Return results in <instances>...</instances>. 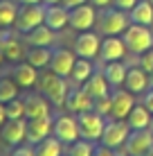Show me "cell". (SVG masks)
Listing matches in <instances>:
<instances>
[{"instance_id":"cell-1","label":"cell","mask_w":153,"mask_h":156,"mask_svg":"<svg viewBox=\"0 0 153 156\" xmlns=\"http://www.w3.org/2000/svg\"><path fill=\"white\" fill-rule=\"evenodd\" d=\"M36 86H38L41 93H43L52 104H56V106L65 104L68 93H70V86H68L65 77H61V75H56V73H52V70H43V73H41Z\"/></svg>"},{"instance_id":"cell-2","label":"cell","mask_w":153,"mask_h":156,"mask_svg":"<svg viewBox=\"0 0 153 156\" xmlns=\"http://www.w3.org/2000/svg\"><path fill=\"white\" fill-rule=\"evenodd\" d=\"M122 39L126 43V48H128V52H133V55H142V52H146V50L153 48V32H151V27L140 25V23H131L128 27L124 30Z\"/></svg>"},{"instance_id":"cell-3","label":"cell","mask_w":153,"mask_h":156,"mask_svg":"<svg viewBox=\"0 0 153 156\" xmlns=\"http://www.w3.org/2000/svg\"><path fill=\"white\" fill-rule=\"evenodd\" d=\"M45 23V5L36 2V5H20L18 7V16H16V23L14 27L18 34H27L32 32L34 27H38V25Z\"/></svg>"},{"instance_id":"cell-4","label":"cell","mask_w":153,"mask_h":156,"mask_svg":"<svg viewBox=\"0 0 153 156\" xmlns=\"http://www.w3.org/2000/svg\"><path fill=\"white\" fill-rule=\"evenodd\" d=\"M77 125H79V136L86 140H101L104 127H106V118L99 115L97 111H83L77 115Z\"/></svg>"},{"instance_id":"cell-5","label":"cell","mask_w":153,"mask_h":156,"mask_svg":"<svg viewBox=\"0 0 153 156\" xmlns=\"http://www.w3.org/2000/svg\"><path fill=\"white\" fill-rule=\"evenodd\" d=\"M131 25V16L128 12H122V9L113 7V9H106L99 18V30L101 34L106 36H119L124 34V30Z\"/></svg>"},{"instance_id":"cell-6","label":"cell","mask_w":153,"mask_h":156,"mask_svg":"<svg viewBox=\"0 0 153 156\" xmlns=\"http://www.w3.org/2000/svg\"><path fill=\"white\" fill-rule=\"evenodd\" d=\"M131 133V127L126 120H115V118H108L106 120V127H104V133H101V143L104 147H110V149H119L124 147L126 138Z\"/></svg>"},{"instance_id":"cell-7","label":"cell","mask_w":153,"mask_h":156,"mask_svg":"<svg viewBox=\"0 0 153 156\" xmlns=\"http://www.w3.org/2000/svg\"><path fill=\"white\" fill-rule=\"evenodd\" d=\"M151 147H153L151 129H131L128 138L124 143V156H146Z\"/></svg>"},{"instance_id":"cell-8","label":"cell","mask_w":153,"mask_h":156,"mask_svg":"<svg viewBox=\"0 0 153 156\" xmlns=\"http://www.w3.org/2000/svg\"><path fill=\"white\" fill-rule=\"evenodd\" d=\"M52 136H56L63 145H72L75 140H79V125H77V115H59L54 118V129Z\"/></svg>"},{"instance_id":"cell-9","label":"cell","mask_w":153,"mask_h":156,"mask_svg":"<svg viewBox=\"0 0 153 156\" xmlns=\"http://www.w3.org/2000/svg\"><path fill=\"white\" fill-rule=\"evenodd\" d=\"M95 5L86 2V5H79V7L70 9V27L77 32H88L92 30V25L97 23V12H95Z\"/></svg>"},{"instance_id":"cell-10","label":"cell","mask_w":153,"mask_h":156,"mask_svg":"<svg viewBox=\"0 0 153 156\" xmlns=\"http://www.w3.org/2000/svg\"><path fill=\"white\" fill-rule=\"evenodd\" d=\"M23 104H25V118H27V120H32V118L52 115V109H50L52 102L47 100L41 90H36V93H27L23 98Z\"/></svg>"},{"instance_id":"cell-11","label":"cell","mask_w":153,"mask_h":156,"mask_svg":"<svg viewBox=\"0 0 153 156\" xmlns=\"http://www.w3.org/2000/svg\"><path fill=\"white\" fill-rule=\"evenodd\" d=\"M99 48H101V39H99L95 32H79L75 39V55L83 57V59H95L99 55Z\"/></svg>"},{"instance_id":"cell-12","label":"cell","mask_w":153,"mask_h":156,"mask_svg":"<svg viewBox=\"0 0 153 156\" xmlns=\"http://www.w3.org/2000/svg\"><path fill=\"white\" fill-rule=\"evenodd\" d=\"M0 52L7 61H16L25 59V45L20 39H16L9 30H0Z\"/></svg>"},{"instance_id":"cell-13","label":"cell","mask_w":153,"mask_h":156,"mask_svg":"<svg viewBox=\"0 0 153 156\" xmlns=\"http://www.w3.org/2000/svg\"><path fill=\"white\" fill-rule=\"evenodd\" d=\"M0 136L7 145H20L27 138V118H18V120H7L2 127H0Z\"/></svg>"},{"instance_id":"cell-14","label":"cell","mask_w":153,"mask_h":156,"mask_svg":"<svg viewBox=\"0 0 153 156\" xmlns=\"http://www.w3.org/2000/svg\"><path fill=\"white\" fill-rule=\"evenodd\" d=\"M113 98V111H110V118L115 120H126V115L131 113V109L135 106V95L126 88H117L115 93H110Z\"/></svg>"},{"instance_id":"cell-15","label":"cell","mask_w":153,"mask_h":156,"mask_svg":"<svg viewBox=\"0 0 153 156\" xmlns=\"http://www.w3.org/2000/svg\"><path fill=\"white\" fill-rule=\"evenodd\" d=\"M126 43L124 39H119V36H106V39H101V48H99V59H101L104 63L106 61H122L126 57Z\"/></svg>"},{"instance_id":"cell-16","label":"cell","mask_w":153,"mask_h":156,"mask_svg":"<svg viewBox=\"0 0 153 156\" xmlns=\"http://www.w3.org/2000/svg\"><path fill=\"white\" fill-rule=\"evenodd\" d=\"M52 129H54V120H52V115L32 118V120H27V143L38 145L43 138L52 136Z\"/></svg>"},{"instance_id":"cell-17","label":"cell","mask_w":153,"mask_h":156,"mask_svg":"<svg viewBox=\"0 0 153 156\" xmlns=\"http://www.w3.org/2000/svg\"><path fill=\"white\" fill-rule=\"evenodd\" d=\"M77 55L68 48H59V50L52 52V61H50V70L61 75V77H70L72 68H75Z\"/></svg>"},{"instance_id":"cell-18","label":"cell","mask_w":153,"mask_h":156,"mask_svg":"<svg viewBox=\"0 0 153 156\" xmlns=\"http://www.w3.org/2000/svg\"><path fill=\"white\" fill-rule=\"evenodd\" d=\"M45 25L54 32L70 27V9H65L63 5H45Z\"/></svg>"},{"instance_id":"cell-19","label":"cell","mask_w":153,"mask_h":156,"mask_svg":"<svg viewBox=\"0 0 153 156\" xmlns=\"http://www.w3.org/2000/svg\"><path fill=\"white\" fill-rule=\"evenodd\" d=\"M12 77L20 88H32V86H36V82H38V68H34L27 61H18L12 68Z\"/></svg>"},{"instance_id":"cell-20","label":"cell","mask_w":153,"mask_h":156,"mask_svg":"<svg viewBox=\"0 0 153 156\" xmlns=\"http://www.w3.org/2000/svg\"><path fill=\"white\" fill-rule=\"evenodd\" d=\"M149 86H151L149 84V73L142 70L140 66H131L128 68L126 79H124V88L126 90H131L133 95H138V93H144Z\"/></svg>"},{"instance_id":"cell-21","label":"cell","mask_w":153,"mask_h":156,"mask_svg":"<svg viewBox=\"0 0 153 156\" xmlns=\"http://www.w3.org/2000/svg\"><path fill=\"white\" fill-rule=\"evenodd\" d=\"M92 104H95V100H92L83 88L70 90V93H68V100H65L68 111H72L75 115L83 113V111H92Z\"/></svg>"},{"instance_id":"cell-22","label":"cell","mask_w":153,"mask_h":156,"mask_svg":"<svg viewBox=\"0 0 153 156\" xmlns=\"http://www.w3.org/2000/svg\"><path fill=\"white\" fill-rule=\"evenodd\" d=\"M54 41H56V36H54V30L52 27H47V25H38V27H34L32 32H27L25 34V43L27 45H38V48H52L54 45Z\"/></svg>"},{"instance_id":"cell-23","label":"cell","mask_w":153,"mask_h":156,"mask_svg":"<svg viewBox=\"0 0 153 156\" xmlns=\"http://www.w3.org/2000/svg\"><path fill=\"white\" fill-rule=\"evenodd\" d=\"M104 77L108 79L110 88H119L124 86V79H126V73H128V66L124 61H106L104 63Z\"/></svg>"},{"instance_id":"cell-24","label":"cell","mask_w":153,"mask_h":156,"mask_svg":"<svg viewBox=\"0 0 153 156\" xmlns=\"http://www.w3.org/2000/svg\"><path fill=\"white\" fill-rule=\"evenodd\" d=\"M81 88L86 90L88 95L95 100V98H101V95H108L110 93V84L108 79L104 77V73H92L86 82L81 84Z\"/></svg>"},{"instance_id":"cell-25","label":"cell","mask_w":153,"mask_h":156,"mask_svg":"<svg viewBox=\"0 0 153 156\" xmlns=\"http://www.w3.org/2000/svg\"><path fill=\"white\" fill-rule=\"evenodd\" d=\"M52 48H38V45H29V50L25 52V61L32 63L34 68L38 70H45L50 68V61H52Z\"/></svg>"},{"instance_id":"cell-26","label":"cell","mask_w":153,"mask_h":156,"mask_svg":"<svg viewBox=\"0 0 153 156\" xmlns=\"http://www.w3.org/2000/svg\"><path fill=\"white\" fill-rule=\"evenodd\" d=\"M128 16H131V23H140V25L151 27L153 25V2L151 0H138L135 7L128 12Z\"/></svg>"},{"instance_id":"cell-27","label":"cell","mask_w":153,"mask_h":156,"mask_svg":"<svg viewBox=\"0 0 153 156\" xmlns=\"http://www.w3.org/2000/svg\"><path fill=\"white\" fill-rule=\"evenodd\" d=\"M151 118H153V113L144 104H135L133 109H131V113L126 115V122H128L131 129H149Z\"/></svg>"},{"instance_id":"cell-28","label":"cell","mask_w":153,"mask_h":156,"mask_svg":"<svg viewBox=\"0 0 153 156\" xmlns=\"http://www.w3.org/2000/svg\"><path fill=\"white\" fill-rule=\"evenodd\" d=\"M36 156H63V143L56 136H47L38 145H34Z\"/></svg>"},{"instance_id":"cell-29","label":"cell","mask_w":153,"mask_h":156,"mask_svg":"<svg viewBox=\"0 0 153 156\" xmlns=\"http://www.w3.org/2000/svg\"><path fill=\"white\" fill-rule=\"evenodd\" d=\"M16 16H18V5H16V0H0V30L14 27Z\"/></svg>"},{"instance_id":"cell-30","label":"cell","mask_w":153,"mask_h":156,"mask_svg":"<svg viewBox=\"0 0 153 156\" xmlns=\"http://www.w3.org/2000/svg\"><path fill=\"white\" fill-rule=\"evenodd\" d=\"M95 70H92V59H83V57H77L75 61V68H72L70 73V79L75 82L77 86H81L83 82H86L88 77H90Z\"/></svg>"},{"instance_id":"cell-31","label":"cell","mask_w":153,"mask_h":156,"mask_svg":"<svg viewBox=\"0 0 153 156\" xmlns=\"http://www.w3.org/2000/svg\"><path fill=\"white\" fill-rule=\"evenodd\" d=\"M18 88L20 86L14 82V77H0V102L7 104L18 98Z\"/></svg>"},{"instance_id":"cell-32","label":"cell","mask_w":153,"mask_h":156,"mask_svg":"<svg viewBox=\"0 0 153 156\" xmlns=\"http://www.w3.org/2000/svg\"><path fill=\"white\" fill-rule=\"evenodd\" d=\"M68 154L70 156H92L95 154V145L92 140H86V138H79L72 145H68Z\"/></svg>"},{"instance_id":"cell-33","label":"cell","mask_w":153,"mask_h":156,"mask_svg":"<svg viewBox=\"0 0 153 156\" xmlns=\"http://www.w3.org/2000/svg\"><path fill=\"white\" fill-rule=\"evenodd\" d=\"M92 111H97L99 115H104L108 120L110 118V111H113V98L108 95H101V98H95V104H92Z\"/></svg>"},{"instance_id":"cell-34","label":"cell","mask_w":153,"mask_h":156,"mask_svg":"<svg viewBox=\"0 0 153 156\" xmlns=\"http://www.w3.org/2000/svg\"><path fill=\"white\" fill-rule=\"evenodd\" d=\"M5 111H7V120H18V118H25V104L20 98H16L12 102L5 104Z\"/></svg>"},{"instance_id":"cell-35","label":"cell","mask_w":153,"mask_h":156,"mask_svg":"<svg viewBox=\"0 0 153 156\" xmlns=\"http://www.w3.org/2000/svg\"><path fill=\"white\" fill-rule=\"evenodd\" d=\"M138 66L142 70H146V73H153V48L146 50V52H142L138 57Z\"/></svg>"},{"instance_id":"cell-36","label":"cell","mask_w":153,"mask_h":156,"mask_svg":"<svg viewBox=\"0 0 153 156\" xmlns=\"http://www.w3.org/2000/svg\"><path fill=\"white\" fill-rule=\"evenodd\" d=\"M12 156H36V152H34V145L32 143H27V145H16L14 147V152H12Z\"/></svg>"},{"instance_id":"cell-37","label":"cell","mask_w":153,"mask_h":156,"mask_svg":"<svg viewBox=\"0 0 153 156\" xmlns=\"http://www.w3.org/2000/svg\"><path fill=\"white\" fill-rule=\"evenodd\" d=\"M135 2H138V0H113V5L117 9H122V12H131V9L135 7Z\"/></svg>"},{"instance_id":"cell-38","label":"cell","mask_w":153,"mask_h":156,"mask_svg":"<svg viewBox=\"0 0 153 156\" xmlns=\"http://www.w3.org/2000/svg\"><path fill=\"white\" fill-rule=\"evenodd\" d=\"M142 104L146 106V109L153 113V86H149V88L144 90V98H142Z\"/></svg>"},{"instance_id":"cell-39","label":"cell","mask_w":153,"mask_h":156,"mask_svg":"<svg viewBox=\"0 0 153 156\" xmlns=\"http://www.w3.org/2000/svg\"><path fill=\"white\" fill-rule=\"evenodd\" d=\"M86 2H90V0H61V5L65 9H75V7H79V5H86Z\"/></svg>"},{"instance_id":"cell-40","label":"cell","mask_w":153,"mask_h":156,"mask_svg":"<svg viewBox=\"0 0 153 156\" xmlns=\"http://www.w3.org/2000/svg\"><path fill=\"white\" fill-rule=\"evenodd\" d=\"M92 156H115V149H110V147H95V154Z\"/></svg>"},{"instance_id":"cell-41","label":"cell","mask_w":153,"mask_h":156,"mask_svg":"<svg viewBox=\"0 0 153 156\" xmlns=\"http://www.w3.org/2000/svg\"><path fill=\"white\" fill-rule=\"evenodd\" d=\"M110 2H113V0H90V5H95L97 9H104V7H108Z\"/></svg>"},{"instance_id":"cell-42","label":"cell","mask_w":153,"mask_h":156,"mask_svg":"<svg viewBox=\"0 0 153 156\" xmlns=\"http://www.w3.org/2000/svg\"><path fill=\"white\" fill-rule=\"evenodd\" d=\"M5 122H7V111H5V104L0 102V127H2Z\"/></svg>"},{"instance_id":"cell-43","label":"cell","mask_w":153,"mask_h":156,"mask_svg":"<svg viewBox=\"0 0 153 156\" xmlns=\"http://www.w3.org/2000/svg\"><path fill=\"white\" fill-rule=\"evenodd\" d=\"M18 2H23V5H36V2H41V0H18Z\"/></svg>"},{"instance_id":"cell-44","label":"cell","mask_w":153,"mask_h":156,"mask_svg":"<svg viewBox=\"0 0 153 156\" xmlns=\"http://www.w3.org/2000/svg\"><path fill=\"white\" fill-rule=\"evenodd\" d=\"M43 5H61V0H43Z\"/></svg>"},{"instance_id":"cell-45","label":"cell","mask_w":153,"mask_h":156,"mask_svg":"<svg viewBox=\"0 0 153 156\" xmlns=\"http://www.w3.org/2000/svg\"><path fill=\"white\" fill-rule=\"evenodd\" d=\"M149 84L153 86V73H149Z\"/></svg>"},{"instance_id":"cell-46","label":"cell","mask_w":153,"mask_h":156,"mask_svg":"<svg viewBox=\"0 0 153 156\" xmlns=\"http://www.w3.org/2000/svg\"><path fill=\"white\" fill-rule=\"evenodd\" d=\"M146 156H153V147L149 149V152H146Z\"/></svg>"},{"instance_id":"cell-47","label":"cell","mask_w":153,"mask_h":156,"mask_svg":"<svg viewBox=\"0 0 153 156\" xmlns=\"http://www.w3.org/2000/svg\"><path fill=\"white\" fill-rule=\"evenodd\" d=\"M149 129H151V133H153V118H151V125H149Z\"/></svg>"},{"instance_id":"cell-48","label":"cell","mask_w":153,"mask_h":156,"mask_svg":"<svg viewBox=\"0 0 153 156\" xmlns=\"http://www.w3.org/2000/svg\"><path fill=\"white\" fill-rule=\"evenodd\" d=\"M5 61V57H2V52H0V63H2Z\"/></svg>"},{"instance_id":"cell-49","label":"cell","mask_w":153,"mask_h":156,"mask_svg":"<svg viewBox=\"0 0 153 156\" xmlns=\"http://www.w3.org/2000/svg\"><path fill=\"white\" fill-rule=\"evenodd\" d=\"M65 156H70V154H65Z\"/></svg>"},{"instance_id":"cell-50","label":"cell","mask_w":153,"mask_h":156,"mask_svg":"<svg viewBox=\"0 0 153 156\" xmlns=\"http://www.w3.org/2000/svg\"><path fill=\"white\" fill-rule=\"evenodd\" d=\"M151 2H153V0H151Z\"/></svg>"}]
</instances>
